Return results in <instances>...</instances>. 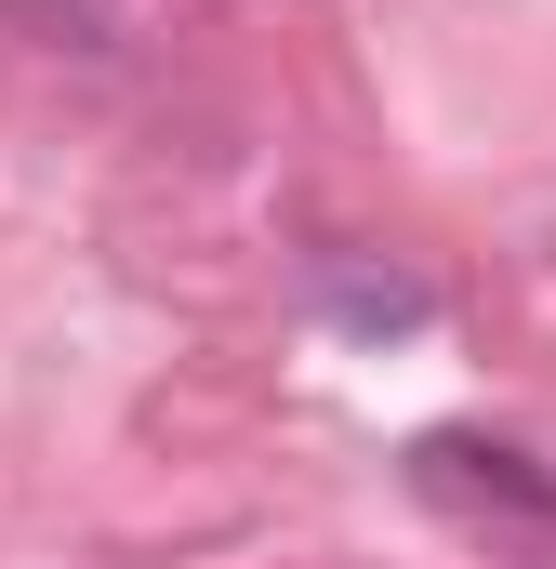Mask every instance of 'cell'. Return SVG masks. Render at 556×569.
Instances as JSON below:
<instances>
[{"mask_svg": "<svg viewBox=\"0 0 556 569\" xmlns=\"http://www.w3.org/2000/svg\"><path fill=\"white\" fill-rule=\"evenodd\" d=\"M331 318L345 331H424V279H371V266H331Z\"/></svg>", "mask_w": 556, "mask_h": 569, "instance_id": "cell-2", "label": "cell"}, {"mask_svg": "<svg viewBox=\"0 0 556 569\" xmlns=\"http://www.w3.org/2000/svg\"><path fill=\"white\" fill-rule=\"evenodd\" d=\"M411 477L437 490V503H477V517H556V477L530 463V450H504V437H424Z\"/></svg>", "mask_w": 556, "mask_h": 569, "instance_id": "cell-1", "label": "cell"}]
</instances>
